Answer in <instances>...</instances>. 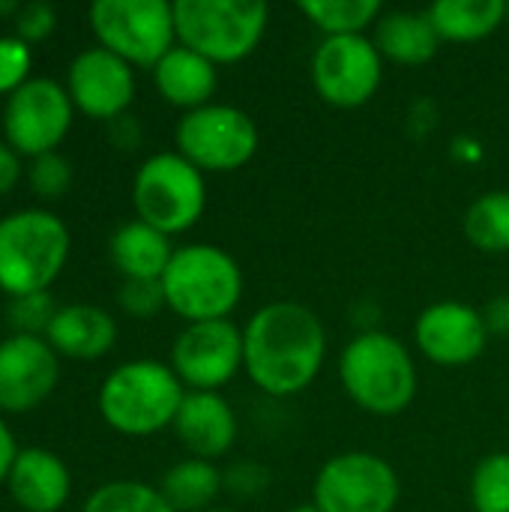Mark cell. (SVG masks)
Wrapping results in <instances>:
<instances>
[{
  "mask_svg": "<svg viewBox=\"0 0 509 512\" xmlns=\"http://www.w3.org/2000/svg\"><path fill=\"white\" fill-rule=\"evenodd\" d=\"M327 360L324 321L297 300H273L243 327V372L273 399L306 393Z\"/></svg>",
  "mask_w": 509,
  "mask_h": 512,
  "instance_id": "1",
  "label": "cell"
},
{
  "mask_svg": "<svg viewBox=\"0 0 509 512\" xmlns=\"http://www.w3.org/2000/svg\"><path fill=\"white\" fill-rule=\"evenodd\" d=\"M186 387L168 363L141 357L114 366L96 393L102 423L123 438H153L174 426Z\"/></svg>",
  "mask_w": 509,
  "mask_h": 512,
  "instance_id": "2",
  "label": "cell"
},
{
  "mask_svg": "<svg viewBox=\"0 0 509 512\" xmlns=\"http://www.w3.org/2000/svg\"><path fill=\"white\" fill-rule=\"evenodd\" d=\"M345 396L372 417H399L417 399V363L387 330H360L339 354Z\"/></svg>",
  "mask_w": 509,
  "mask_h": 512,
  "instance_id": "3",
  "label": "cell"
},
{
  "mask_svg": "<svg viewBox=\"0 0 509 512\" xmlns=\"http://www.w3.org/2000/svg\"><path fill=\"white\" fill-rule=\"evenodd\" d=\"M159 282L168 312L186 324L228 321L237 312L246 288L237 258L213 243L177 246Z\"/></svg>",
  "mask_w": 509,
  "mask_h": 512,
  "instance_id": "4",
  "label": "cell"
},
{
  "mask_svg": "<svg viewBox=\"0 0 509 512\" xmlns=\"http://www.w3.org/2000/svg\"><path fill=\"white\" fill-rule=\"evenodd\" d=\"M72 252L66 222L45 207H24L0 219V291L12 297L48 291Z\"/></svg>",
  "mask_w": 509,
  "mask_h": 512,
  "instance_id": "5",
  "label": "cell"
},
{
  "mask_svg": "<svg viewBox=\"0 0 509 512\" xmlns=\"http://www.w3.org/2000/svg\"><path fill=\"white\" fill-rule=\"evenodd\" d=\"M270 24L267 3L258 0H174L177 45L216 66L246 60Z\"/></svg>",
  "mask_w": 509,
  "mask_h": 512,
  "instance_id": "6",
  "label": "cell"
},
{
  "mask_svg": "<svg viewBox=\"0 0 509 512\" xmlns=\"http://www.w3.org/2000/svg\"><path fill=\"white\" fill-rule=\"evenodd\" d=\"M135 219L177 237L192 231L207 210V174H201L177 150L147 156L132 177Z\"/></svg>",
  "mask_w": 509,
  "mask_h": 512,
  "instance_id": "7",
  "label": "cell"
},
{
  "mask_svg": "<svg viewBox=\"0 0 509 512\" xmlns=\"http://www.w3.org/2000/svg\"><path fill=\"white\" fill-rule=\"evenodd\" d=\"M87 21L96 45L132 69H153L177 45L174 3L168 0H96Z\"/></svg>",
  "mask_w": 509,
  "mask_h": 512,
  "instance_id": "8",
  "label": "cell"
},
{
  "mask_svg": "<svg viewBox=\"0 0 509 512\" xmlns=\"http://www.w3.org/2000/svg\"><path fill=\"white\" fill-rule=\"evenodd\" d=\"M258 141L261 135L252 114L228 102L186 111L174 129L177 153L201 174H234L246 168L258 153Z\"/></svg>",
  "mask_w": 509,
  "mask_h": 512,
  "instance_id": "9",
  "label": "cell"
},
{
  "mask_svg": "<svg viewBox=\"0 0 509 512\" xmlns=\"http://www.w3.org/2000/svg\"><path fill=\"white\" fill-rule=\"evenodd\" d=\"M402 498L396 468L369 450H348L321 465L312 504L321 512H393Z\"/></svg>",
  "mask_w": 509,
  "mask_h": 512,
  "instance_id": "10",
  "label": "cell"
},
{
  "mask_svg": "<svg viewBox=\"0 0 509 512\" xmlns=\"http://www.w3.org/2000/svg\"><path fill=\"white\" fill-rule=\"evenodd\" d=\"M75 105L66 93V84L33 75L24 87H18L3 102V141L21 159H39L45 153H57L63 138L72 129Z\"/></svg>",
  "mask_w": 509,
  "mask_h": 512,
  "instance_id": "11",
  "label": "cell"
},
{
  "mask_svg": "<svg viewBox=\"0 0 509 512\" xmlns=\"http://www.w3.org/2000/svg\"><path fill=\"white\" fill-rule=\"evenodd\" d=\"M315 93L342 111L363 108L375 99L384 81V57L372 36H324L312 51Z\"/></svg>",
  "mask_w": 509,
  "mask_h": 512,
  "instance_id": "12",
  "label": "cell"
},
{
  "mask_svg": "<svg viewBox=\"0 0 509 512\" xmlns=\"http://www.w3.org/2000/svg\"><path fill=\"white\" fill-rule=\"evenodd\" d=\"M168 366L189 393H222L243 372V330L231 318L186 324L171 345Z\"/></svg>",
  "mask_w": 509,
  "mask_h": 512,
  "instance_id": "13",
  "label": "cell"
},
{
  "mask_svg": "<svg viewBox=\"0 0 509 512\" xmlns=\"http://www.w3.org/2000/svg\"><path fill=\"white\" fill-rule=\"evenodd\" d=\"M66 93L75 111H81L84 117L114 123L117 117L129 114L135 102V69L117 54L90 45L72 57L66 69Z\"/></svg>",
  "mask_w": 509,
  "mask_h": 512,
  "instance_id": "14",
  "label": "cell"
},
{
  "mask_svg": "<svg viewBox=\"0 0 509 512\" xmlns=\"http://www.w3.org/2000/svg\"><path fill=\"white\" fill-rule=\"evenodd\" d=\"M489 339L492 336L486 330L483 312L462 300L429 303L414 321L417 351L441 369H462L477 363Z\"/></svg>",
  "mask_w": 509,
  "mask_h": 512,
  "instance_id": "15",
  "label": "cell"
},
{
  "mask_svg": "<svg viewBox=\"0 0 509 512\" xmlns=\"http://www.w3.org/2000/svg\"><path fill=\"white\" fill-rule=\"evenodd\" d=\"M60 384V357L45 336L0 339V414L36 411Z\"/></svg>",
  "mask_w": 509,
  "mask_h": 512,
  "instance_id": "16",
  "label": "cell"
},
{
  "mask_svg": "<svg viewBox=\"0 0 509 512\" xmlns=\"http://www.w3.org/2000/svg\"><path fill=\"white\" fill-rule=\"evenodd\" d=\"M171 429H174L177 441L189 450V456L216 462L219 456L231 453V447L237 444L240 423H237L231 402L222 393H189L186 390Z\"/></svg>",
  "mask_w": 509,
  "mask_h": 512,
  "instance_id": "17",
  "label": "cell"
},
{
  "mask_svg": "<svg viewBox=\"0 0 509 512\" xmlns=\"http://www.w3.org/2000/svg\"><path fill=\"white\" fill-rule=\"evenodd\" d=\"M6 492L24 512H60L72 495L69 465L48 447H21Z\"/></svg>",
  "mask_w": 509,
  "mask_h": 512,
  "instance_id": "18",
  "label": "cell"
},
{
  "mask_svg": "<svg viewBox=\"0 0 509 512\" xmlns=\"http://www.w3.org/2000/svg\"><path fill=\"white\" fill-rule=\"evenodd\" d=\"M45 339L60 360L96 363L117 345V321L96 303H66L57 309Z\"/></svg>",
  "mask_w": 509,
  "mask_h": 512,
  "instance_id": "19",
  "label": "cell"
},
{
  "mask_svg": "<svg viewBox=\"0 0 509 512\" xmlns=\"http://www.w3.org/2000/svg\"><path fill=\"white\" fill-rule=\"evenodd\" d=\"M153 87L168 105L186 114L213 102L219 90V66L183 45H174L153 66Z\"/></svg>",
  "mask_w": 509,
  "mask_h": 512,
  "instance_id": "20",
  "label": "cell"
},
{
  "mask_svg": "<svg viewBox=\"0 0 509 512\" xmlns=\"http://www.w3.org/2000/svg\"><path fill=\"white\" fill-rule=\"evenodd\" d=\"M372 42L384 63L396 66H426L441 48V36L426 9H384L372 27Z\"/></svg>",
  "mask_w": 509,
  "mask_h": 512,
  "instance_id": "21",
  "label": "cell"
},
{
  "mask_svg": "<svg viewBox=\"0 0 509 512\" xmlns=\"http://www.w3.org/2000/svg\"><path fill=\"white\" fill-rule=\"evenodd\" d=\"M108 255H111L114 270L123 279H153V282H159L165 276L168 264H171L174 246H171L168 234L156 231L153 225H147L141 219H132V222H123L111 234Z\"/></svg>",
  "mask_w": 509,
  "mask_h": 512,
  "instance_id": "22",
  "label": "cell"
},
{
  "mask_svg": "<svg viewBox=\"0 0 509 512\" xmlns=\"http://www.w3.org/2000/svg\"><path fill=\"white\" fill-rule=\"evenodd\" d=\"M426 12L441 42H459V45L489 39L507 21L504 0H438Z\"/></svg>",
  "mask_w": 509,
  "mask_h": 512,
  "instance_id": "23",
  "label": "cell"
},
{
  "mask_svg": "<svg viewBox=\"0 0 509 512\" xmlns=\"http://www.w3.org/2000/svg\"><path fill=\"white\" fill-rule=\"evenodd\" d=\"M225 489V474L216 462L183 459L162 474L159 492L174 507V512H210L219 492Z\"/></svg>",
  "mask_w": 509,
  "mask_h": 512,
  "instance_id": "24",
  "label": "cell"
},
{
  "mask_svg": "<svg viewBox=\"0 0 509 512\" xmlns=\"http://www.w3.org/2000/svg\"><path fill=\"white\" fill-rule=\"evenodd\" d=\"M462 231L468 243L489 255L509 252V192L492 189L471 201L462 219Z\"/></svg>",
  "mask_w": 509,
  "mask_h": 512,
  "instance_id": "25",
  "label": "cell"
},
{
  "mask_svg": "<svg viewBox=\"0 0 509 512\" xmlns=\"http://www.w3.org/2000/svg\"><path fill=\"white\" fill-rule=\"evenodd\" d=\"M300 12L324 36H366L384 6L378 0H303Z\"/></svg>",
  "mask_w": 509,
  "mask_h": 512,
  "instance_id": "26",
  "label": "cell"
},
{
  "mask_svg": "<svg viewBox=\"0 0 509 512\" xmlns=\"http://www.w3.org/2000/svg\"><path fill=\"white\" fill-rule=\"evenodd\" d=\"M81 512H174L162 498L159 486H147L141 480H111L96 486Z\"/></svg>",
  "mask_w": 509,
  "mask_h": 512,
  "instance_id": "27",
  "label": "cell"
},
{
  "mask_svg": "<svg viewBox=\"0 0 509 512\" xmlns=\"http://www.w3.org/2000/svg\"><path fill=\"white\" fill-rule=\"evenodd\" d=\"M471 507L474 512H509V453L498 450L483 456L471 474Z\"/></svg>",
  "mask_w": 509,
  "mask_h": 512,
  "instance_id": "28",
  "label": "cell"
},
{
  "mask_svg": "<svg viewBox=\"0 0 509 512\" xmlns=\"http://www.w3.org/2000/svg\"><path fill=\"white\" fill-rule=\"evenodd\" d=\"M57 309L60 306L54 303V297L48 291L12 297L6 303V324L12 333H21V336H45Z\"/></svg>",
  "mask_w": 509,
  "mask_h": 512,
  "instance_id": "29",
  "label": "cell"
},
{
  "mask_svg": "<svg viewBox=\"0 0 509 512\" xmlns=\"http://www.w3.org/2000/svg\"><path fill=\"white\" fill-rule=\"evenodd\" d=\"M27 186L36 198L42 201H57L69 192L72 186V165L66 156L60 153H45L39 159H30L27 162Z\"/></svg>",
  "mask_w": 509,
  "mask_h": 512,
  "instance_id": "30",
  "label": "cell"
},
{
  "mask_svg": "<svg viewBox=\"0 0 509 512\" xmlns=\"http://www.w3.org/2000/svg\"><path fill=\"white\" fill-rule=\"evenodd\" d=\"M117 306L123 315L135 321H150L162 309H168L162 282H153V279H123L117 291Z\"/></svg>",
  "mask_w": 509,
  "mask_h": 512,
  "instance_id": "31",
  "label": "cell"
},
{
  "mask_svg": "<svg viewBox=\"0 0 509 512\" xmlns=\"http://www.w3.org/2000/svg\"><path fill=\"white\" fill-rule=\"evenodd\" d=\"M33 45L18 39L15 33L0 36V96H12L33 75Z\"/></svg>",
  "mask_w": 509,
  "mask_h": 512,
  "instance_id": "32",
  "label": "cell"
},
{
  "mask_svg": "<svg viewBox=\"0 0 509 512\" xmlns=\"http://www.w3.org/2000/svg\"><path fill=\"white\" fill-rule=\"evenodd\" d=\"M15 36L24 39L27 45H39L45 42L54 27H57V9L51 3L33 0V3H21V9L15 12Z\"/></svg>",
  "mask_w": 509,
  "mask_h": 512,
  "instance_id": "33",
  "label": "cell"
},
{
  "mask_svg": "<svg viewBox=\"0 0 509 512\" xmlns=\"http://www.w3.org/2000/svg\"><path fill=\"white\" fill-rule=\"evenodd\" d=\"M252 480H255V483H264V486H270V474H267V471H261L258 465L246 462V465H237V468H231V471L225 474V489H231L234 495L252 498V495H258V492H261L258 486H252Z\"/></svg>",
  "mask_w": 509,
  "mask_h": 512,
  "instance_id": "34",
  "label": "cell"
},
{
  "mask_svg": "<svg viewBox=\"0 0 509 512\" xmlns=\"http://www.w3.org/2000/svg\"><path fill=\"white\" fill-rule=\"evenodd\" d=\"M480 312H483V321H486L489 336L509 339V294H498V297H492Z\"/></svg>",
  "mask_w": 509,
  "mask_h": 512,
  "instance_id": "35",
  "label": "cell"
},
{
  "mask_svg": "<svg viewBox=\"0 0 509 512\" xmlns=\"http://www.w3.org/2000/svg\"><path fill=\"white\" fill-rule=\"evenodd\" d=\"M24 171H27V168L21 165V156L0 138V198L9 195V192L21 183Z\"/></svg>",
  "mask_w": 509,
  "mask_h": 512,
  "instance_id": "36",
  "label": "cell"
},
{
  "mask_svg": "<svg viewBox=\"0 0 509 512\" xmlns=\"http://www.w3.org/2000/svg\"><path fill=\"white\" fill-rule=\"evenodd\" d=\"M450 156L459 162V165H477V162H483L486 159V150H483V141L480 138H474V135H456L453 141H450Z\"/></svg>",
  "mask_w": 509,
  "mask_h": 512,
  "instance_id": "37",
  "label": "cell"
},
{
  "mask_svg": "<svg viewBox=\"0 0 509 512\" xmlns=\"http://www.w3.org/2000/svg\"><path fill=\"white\" fill-rule=\"evenodd\" d=\"M108 132H111V141H114L120 150H132V147H138V141H141V126H138V120H135L132 114H123V117H117L114 123H108Z\"/></svg>",
  "mask_w": 509,
  "mask_h": 512,
  "instance_id": "38",
  "label": "cell"
},
{
  "mask_svg": "<svg viewBox=\"0 0 509 512\" xmlns=\"http://www.w3.org/2000/svg\"><path fill=\"white\" fill-rule=\"evenodd\" d=\"M18 453H21V447H18V441H15V435H12L6 417L0 414V486H6V477H9V471H12Z\"/></svg>",
  "mask_w": 509,
  "mask_h": 512,
  "instance_id": "39",
  "label": "cell"
},
{
  "mask_svg": "<svg viewBox=\"0 0 509 512\" xmlns=\"http://www.w3.org/2000/svg\"><path fill=\"white\" fill-rule=\"evenodd\" d=\"M18 9H21V3H15V0H3V3H0V15H12V18H15Z\"/></svg>",
  "mask_w": 509,
  "mask_h": 512,
  "instance_id": "40",
  "label": "cell"
},
{
  "mask_svg": "<svg viewBox=\"0 0 509 512\" xmlns=\"http://www.w3.org/2000/svg\"><path fill=\"white\" fill-rule=\"evenodd\" d=\"M288 512H321L315 504H300V507H294V510H288Z\"/></svg>",
  "mask_w": 509,
  "mask_h": 512,
  "instance_id": "41",
  "label": "cell"
},
{
  "mask_svg": "<svg viewBox=\"0 0 509 512\" xmlns=\"http://www.w3.org/2000/svg\"><path fill=\"white\" fill-rule=\"evenodd\" d=\"M210 512H237V510H228V507H213Z\"/></svg>",
  "mask_w": 509,
  "mask_h": 512,
  "instance_id": "42",
  "label": "cell"
},
{
  "mask_svg": "<svg viewBox=\"0 0 509 512\" xmlns=\"http://www.w3.org/2000/svg\"><path fill=\"white\" fill-rule=\"evenodd\" d=\"M507 21H509V3H507Z\"/></svg>",
  "mask_w": 509,
  "mask_h": 512,
  "instance_id": "43",
  "label": "cell"
}]
</instances>
